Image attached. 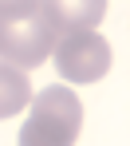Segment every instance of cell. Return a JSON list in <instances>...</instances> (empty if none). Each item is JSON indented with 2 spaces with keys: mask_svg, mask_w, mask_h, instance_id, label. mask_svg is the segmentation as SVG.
Masks as SVG:
<instances>
[{
  "mask_svg": "<svg viewBox=\"0 0 130 146\" xmlns=\"http://www.w3.org/2000/svg\"><path fill=\"white\" fill-rule=\"evenodd\" d=\"M28 103H32V83H28V71L12 67V63H0V119L20 115Z\"/></svg>",
  "mask_w": 130,
  "mask_h": 146,
  "instance_id": "obj_5",
  "label": "cell"
},
{
  "mask_svg": "<svg viewBox=\"0 0 130 146\" xmlns=\"http://www.w3.org/2000/svg\"><path fill=\"white\" fill-rule=\"evenodd\" d=\"M79 130H83V99L71 87L55 83L32 95L16 146H75Z\"/></svg>",
  "mask_w": 130,
  "mask_h": 146,
  "instance_id": "obj_1",
  "label": "cell"
},
{
  "mask_svg": "<svg viewBox=\"0 0 130 146\" xmlns=\"http://www.w3.org/2000/svg\"><path fill=\"white\" fill-rule=\"evenodd\" d=\"M36 4L51 24L55 40L71 32H95L99 20L106 16V0H36Z\"/></svg>",
  "mask_w": 130,
  "mask_h": 146,
  "instance_id": "obj_4",
  "label": "cell"
},
{
  "mask_svg": "<svg viewBox=\"0 0 130 146\" xmlns=\"http://www.w3.org/2000/svg\"><path fill=\"white\" fill-rule=\"evenodd\" d=\"M55 48V32L36 0H0V63L40 67Z\"/></svg>",
  "mask_w": 130,
  "mask_h": 146,
  "instance_id": "obj_2",
  "label": "cell"
},
{
  "mask_svg": "<svg viewBox=\"0 0 130 146\" xmlns=\"http://www.w3.org/2000/svg\"><path fill=\"white\" fill-rule=\"evenodd\" d=\"M55 71L63 75L67 83H99L110 71V44L99 32H71L55 40Z\"/></svg>",
  "mask_w": 130,
  "mask_h": 146,
  "instance_id": "obj_3",
  "label": "cell"
}]
</instances>
